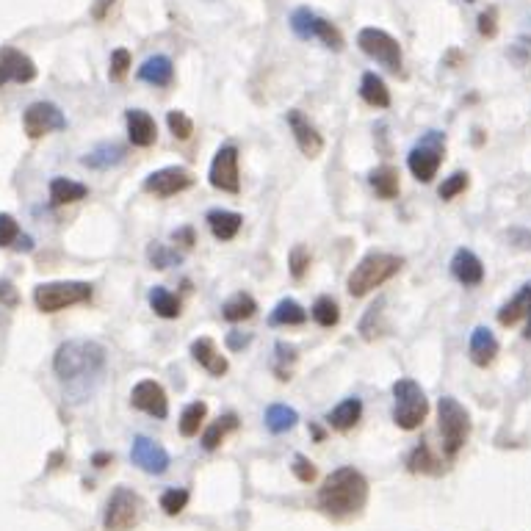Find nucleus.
Here are the masks:
<instances>
[{
    "label": "nucleus",
    "instance_id": "nucleus-13",
    "mask_svg": "<svg viewBox=\"0 0 531 531\" xmlns=\"http://www.w3.org/2000/svg\"><path fill=\"white\" fill-rule=\"evenodd\" d=\"M191 186H194V175L183 166H164V169L144 177L142 183V189L155 194V197H175V194L191 189Z\"/></svg>",
    "mask_w": 531,
    "mask_h": 531
},
{
    "label": "nucleus",
    "instance_id": "nucleus-1",
    "mask_svg": "<svg viewBox=\"0 0 531 531\" xmlns=\"http://www.w3.org/2000/svg\"><path fill=\"white\" fill-rule=\"evenodd\" d=\"M53 371L67 390L72 402L89 399L106 371V349L95 341H67L61 343Z\"/></svg>",
    "mask_w": 531,
    "mask_h": 531
},
{
    "label": "nucleus",
    "instance_id": "nucleus-11",
    "mask_svg": "<svg viewBox=\"0 0 531 531\" xmlns=\"http://www.w3.org/2000/svg\"><path fill=\"white\" fill-rule=\"evenodd\" d=\"M208 180H211L213 189L227 191V194H238V191H241V175H238V147L236 144H225V147H219V153L213 155Z\"/></svg>",
    "mask_w": 531,
    "mask_h": 531
},
{
    "label": "nucleus",
    "instance_id": "nucleus-40",
    "mask_svg": "<svg viewBox=\"0 0 531 531\" xmlns=\"http://www.w3.org/2000/svg\"><path fill=\"white\" fill-rule=\"evenodd\" d=\"M147 260L153 263V269H169V266H177L180 263V255L172 252V249H166L164 244H150L147 247Z\"/></svg>",
    "mask_w": 531,
    "mask_h": 531
},
{
    "label": "nucleus",
    "instance_id": "nucleus-38",
    "mask_svg": "<svg viewBox=\"0 0 531 531\" xmlns=\"http://www.w3.org/2000/svg\"><path fill=\"white\" fill-rule=\"evenodd\" d=\"M382 307H385V299H379L377 305L368 307V313L363 316V321H360V335H363L366 341H374L377 335H382V321H379L382 319V313H385Z\"/></svg>",
    "mask_w": 531,
    "mask_h": 531
},
{
    "label": "nucleus",
    "instance_id": "nucleus-49",
    "mask_svg": "<svg viewBox=\"0 0 531 531\" xmlns=\"http://www.w3.org/2000/svg\"><path fill=\"white\" fill-rule=\"evenodd\" d=\"M249 341H252V335H249V332L233 330V332H227L225 346L230 349V352H241L244 346H249Z\"/></svg>",
    "mask_w": 531,
    "mask_h": 531
},
{
    "label": "nucleus",
    "instance_id": "nucleus-56",
    "mask_svg": "<svg viewBox=\"0 0 531 531\" xmlns=\"http://www.w3.org/2000/svg\"><path fill=\"white\" fill-rule=\"evenodd\" d=\"M523 335H526V341H531V310H529V324H526V332H523Z\"/></svg>",
    "mask_w": 531,
    "mask_h": 531
},
{
    "label": "nucleus",
    "instance_id": "nucleus-5",
    "mask_svg": "<svg viewBox=\"0 0 531 531\" xmlns=\"http://www.w3.org/2000/svg\"><path fill=\"white\" fill-rule=\"evenodd\" d=\"M437 418H440L443 451H446V457H454L471 435V415L454 396H443L437 402Z\"/></svg>",
    "mask_w": 531,
    "mask_h": 531
},
{
    "label": "nucleus",
    "instance_id": "nucleus-33",
    "mask_svg": "<svg viewBox=\"0 0 531 531\" xmlns=\"http://www.w3.org/2000/svg\"><path fill=\"white\" fill-rule=\"evenodd\" d=\"M255 313H258V302L249 294L230 296L225 305H222V316H225L227 321H247L252 319Z\"/></svg>",
    "mask_w": 531,
    "mask_h": 531
},
{
    "label": "nucleus",
    "instance_id": "nucleus-8",
    "mask_svg": "<svg viewBox=\"0 0 531 531\" xmlns=\"http://www.w3.org/2000/svg\"><path fill=\"white\" fill-rule=\"evenodd\" d=\"M144 501L128 487H117L106 504V531H128L142 520Z\"/></svg>",
    "mask_w": 531,
    "mask_h": 531
},
{
    "label": "nucleus",
    "instance_id": "nucleus-14",
    "mask_svg": "<svg viewBox=\"0 0 531 531\" xmlns=\"http://www.w3.org/2000/svg\"><path fill=\"white\" fill-rule=\"evenodd\" d=\"M130 404L142 413L153 415V418H166L169 415V399L166 390L155 382V379H142L133 393H130Z\"/></svg>",
    "mask_w": 531,
    "mask_h": 531
},
{
    "label": "nucleus",
    "instance_id": "nucleus-36",
    "mask_svg": "<svg viewBox=\"0 0 531 531\" xmlns=\"http://www.w3.org/2000/svg\"><path fill=\"white\" fill-rule=\"evenodd\" d=\"M205 415H208V404L205 402H194L189 404L183 415H180V435L183 437H194L200 432L202 421H205Z\"/></svg>",
    "mask_w": 531,
    "mask_h": 531
},
{
    "label": "nucleus",
    "instance_id": "nucleus-45",
    "mask_svg": "<svg viewBox=\"0 0 531 531\" xmlns=\"http://www.w3.org/2000/svg\"><path fill=\"white\" fill-rule=\"evenodd\" d=\"M288 266H291V274H294L296 280H302L307 266H310V252H307L302 244H296V247L291 249V255H288Z\"/></svg>",
    "mask_w": 531,
    "mask_h": 531
},
{
    "label": "nucleus",
    "instance_id": "nucleus-7",
    "mask_svg": "<svg viewBox=\"0 0 531 531\" xmlns=\"http://www.w3.org/2000/svg\"><path fill=\"white\" fill-rule=\"evenodd\" d=\"M443 153H446V136L440 130H429L421 142L415 144L410 155H407V166L421 183H432L437 169L443 164Z\"/></svg>",
    "mask_w": 531,
    "mask_h": 531
},
{
    "label": "nucleus",
    "instance_id": "nucleus-51",
    "mask_svg": "<svg viewBox=\"0 0 531 531\" xmlns=\"http://www.w3.org/2000/svg\"><path fill=\"white\" fill-rule=\"evenodd\" d=\"M172 241L183 244V247H194V230L191 227H180V230L172 233Z\"/></svg>",
    "mask_w": 531,
    "mask_h": 531
},
{
    "label": "nucleus",
    "instance_id": "nucleus-28",
    "mask_svg": "<svg viewBox=\"0 0 531 531\" xmlns=\"http://www.w3.org/2000/svg\"><path fill=\"white\" fill-rule=\"evenodd\" d=\"M307 321V310L296 299H283V302H277V307L272 310V316H269V324L272 327H299V324H305Z\"/></svg>",
    "mask_w": 531,
    "mask_h": 531
},
{
    "label": "nucleus",
    "instance_id": "nucleus-48",
    "mask_svg": "<svg viewBox=\"0 0 531 531\" xmlns=\"http://www.w3.org/2000/svg\"><path fill=\"white\" fill-rule=\"evenodd\" d=\"M498 12H496V6H490L487 12L479 14V34L482 36H496L498 31Z\"/></svg>",
    "mask_w": 531,
    "mask_h": 531
},
{
    "label": "nucleus",
    "instance_id": "nucleus-17",
    "mask_svg": "<svg viewBox=\"0 0 531 531\" xmlns=\"http://www.w3.org/2000/svg\"><path fill=\"white\" fill-rule=\"evenodd\" d=\"M288 125L294 130V139L296 147L307 155V158H316L324 150V139H321V133L313 125H310V119L302 114V111H288Z\"/></svg>",
    "mask_w": 531,
    "mask_h": 531
},
{
    "label": "nucleus",
    "instance_id": "nucleus-6",
    "mask_svg": "<svg viewBox=\"0 0 531 531\" xmlns=\"http://www.w3.org/2000/svg\"><path fill=\"white\" fill-rule=\"evenodd\" d=\"M92 299V285L64 280V283H42L36 285L34 302L42 313H59L72 305H83Z\"/></svg>",
    "mask_w": 531,
    "mask_h": 531
},
{
    "label": "nucleus",
    "instance_id": "nucleus-41",
    "mask_svg": "<svg viewBox=\"0 0 531 531\" xmlns=\"http://www.w3.org/2000/svg\"><path fill=\"white\" fill-rule=\"evenodd\" d=\"M186 504H189V490H183V487H169L164 496H161V509H164L166 515L183 512Z\"/></svg>",
    "mask_w": 531,
    "mask_h": 531
},
{
    "label": "nucleus",
    "instance_id": "nucleus-4",
    "mask_svg": "<svg viewBox=\"0 0 531 531\" xmlns=\"http://www.w3.org/2000/svg\"><path fill=\"white\" fill-rule=\"evenodd\" d=\"M426 413H429V402H426L424 388L410 377L396 379L393 382V424L413 432L424 424Z\"/></svg>",
    "mask_w": 531,
    "mask_h": 531
},
{
    "label": "nucleus",
    "instance_id": "nucleus-32",
    "mask_svg": "<svg viewBox=\"0 0 531 531\" xmlns=\"http://www.w3.org/2000/svg\"><path fill=\"white\" fill-rule=\"evenodd\" d=\"M147 299H150V307L155 310V316H161V319H177L180 316V299L169 288H164V285L150 288Z\"/></svg>",
    "mask_w": 531,
    "mask_h": 531
},
{
    "label": "nucleus",
    "instance_id": "nucleus-24",
    "mask_svg": "<svg viewBox=\"0 0 531 531\" xmlns=\"http://www.w3.org/2000/svg\"><path fill=\"white\" fill-rule=\"evenodd\" d=\"M360 415H363V402L357 396H349V399H343L338 407H332L327 413V424L332 429H338V432H349L360 421Z\"/></svg>",
    "mask_w": 531,
    "mask_h": 531
},
{
    "label": "nucleus",
    "instance_id": "nucleus-53",
    "mask_svg": "<svg viewBox=\"0 0 531 531\" xmlns=\"http://www.w3.org/2000/svg\"><path fill=\"white\" fill-rule=\"evenodd\" d=\"M14 247L20 249V252H23V249H25V252H31V249H34V241H31L28 236H20V238H17V244H14Z\"/></svg>",
    "mask_w": 531,
    "mask_h": 531
},
{
    "label": "nucleus",
    "instance_id": "nucleus-47",
    "mask_svg": "<svg viewBox=\"0 0 531 531\" xmlns=\"http://www.w3.org/2000/svg\"><path fill=\"white\" fill-rule=\"evenodd\" d=\"M291 471H294V476L299 479V482H305V484L316 479V465L307 460L305 454H296L294 465H291Z\"/></svg>",
    "mask_w": 531,
    "mask_h": 531
},
{
    "label": "nucleus",
    "instance_id": "nucleus-44",
    "mask_svg": "<svg viewBox=\"0 0 531 531\" xmlns=\"http://www.w3.org/2000/svg\"><path fill=\"white\" fill-rule=\"evenodd\" d=\"M20 238V225L14 222V216L0 213V247H14Z\"/></svg>",
    "mask_w": 531,
    "mask_h": 531
},
{
    "label": "nucleus",
    "instance_id": "nucleus-31",
    "mask_svg": "<svg viewBox=\"0 0 531 531\" xmlns=\"http://www.w3.org/2000/svg\"><path fill=\"white\" fill-rule=\"evenodd\" d=\"M360 97L366 100L368 106L374 108H388L390 106V92L385 81L379 78L377 72H366L363 81H360Z\"/></svg>",
    "mask_w": 531,
    "mask_h": 531
},
{
    "label": "nucleus",
    "instance_id": "nucleus-42",
    "mask_svg": "<svg viewBox=\"0 0 531 531\" xmlns=\"http://www.w3.org/2000/svg\"><path fill=\"white\" fill-rule=\"evenodd\" d=\"M465 189H468V172H454V175L443 180V186L437 189V194H440V200H454Z\"/></svg>",
    "mask_w": 531,
    "mask_h": 531
},
{
    "label": "nucleus",
    "instance_id": "nucleus-2",
    "mask_svg": "<svg viewBox=\"0 0 531 531\" xmlns=\"http://www.w3.org/2000/svg\"><path fill=\"white\" fill-rule=\"evenodd\" d=\"M368 501L366 476L354 468L332 471L319 490V507L332 518H352Z\"/></svg>",
    "mask_w": 531,
    "mask_h": 531
},
{
    "label": "nucleus",
    "instance_id": "nucleus-39",
    "mask_svg": "<svg viewBox=\"0 0 531 531\" xmlns=\"http://www.w3.org/2000/svg\"><path fill=\"white\" fill-rule=\"evenodd\" d=\"M166 125L172 130V136L180 139V142L191 139V133H194V122H191L189 114H183V111H169V114H166Z\"/></svg>",
    "mask_w": 531,
    "mask_h": 531
},
{
    "label": "nucleus",
    "instance_id": "nucleus-26",
    "mask_svg": "<svg viewBox=\"0 0 531 531\" xmlns=\"http://www.w3.org/2000/svg\"><path fill=\"white\" fill-rule=\"evenodd\" d=\"M89 189L83 183H75L70 177H53L50 180V202L53 205H72V202L86 200Z\"/></svg>",
    "mask_w": 531,
    "mask_h": 531
},
{
    "label": "nucleus",
    "instance_id": "nucleus-52",
    "mask_svg": "<svg viewBox=\"0 0 531 531\" xmlns=\"http://www.w3.org/2000/svg\"><path fill=\"white\" fill-rule=\"evenodd\" d=\"M111 3H114V0H100V3H97L95 12H92L97 17V20H103V17H106V9L111 6Z\"/></svg>",
    "mask_w": 531,
    "mask_h": 531
},
{
    "label": "nucleus",
    "instance_id": "nucleus-15",
    "mask_svg": "<svg viewBox=\"0 0 531 531\" xmlns=\"http://www.w3.org/2000/svg\"><path fill=\"white\" fill-rule=\"evenodd\" d=\"M130 460L136 462L144 473H153V476H161V473H166V468H169V454H166L164 446L144 435L133 440Z\"/></svg>",
    "mask_w": 531,
    "mask_h": 531
},
{
    "label": "nucleus",
    "instance_id": "nucleus-46",
    "mask_svg": "<svg viewBox=\"0 0 531 531\" xmlns=\"http://www.w3.org/2000/svg\"><path fill=\"white\" fill-rule=\"evenodd\" d=\"M130 70V53L125 48H119L111 53V81H122Z\"/></svg>",
    "mask_w": 531,
    "mask_h": 531
},
{
    "label": "nucleus",
    "instance_id": "nucleus-20",
    "mask_svg": "<svg viewBox=\"0 0 531 531\" xmlns=\"http://www.w3.org/2000/svg\"><path fill=\"white\" fill-rule=\"evenodd\" d=\"M191 357H194V360H197V363H200L208 374H213V377H225L227 368H230L211 338H197V341L191 343Z\"/></svg>",
    "mask_w": 531,
    "mask_h": 531
},
{
    "label": "nucleus",
    "instance_id": "nucleus-30",
    "mask_svg": "<svg viewBox=\"0 0 531 531\" xmlns=\"http://www.w3.org/2000/svg\"><path fill=\"white\" fill-rule=\"evenodd\" d=\"M299 421V413L288 404H269L266 407V429L272 435H283V432H291Z\"/></svg>",
    "mask_w": 531,
    "mask_h": 531
},
{
    "label": "nucleus",
    "instance_id": "nucleus-12",
    "mask_svg": "<svg viewBox=\"0 0 531 531\" xmlns=\"http://www.w3.org/2000/svg\"><path fill=\"white\" fill-rule=\"evenodd\" d=\"M23 128L28 133V139H42V136H48L53 130L67 128V117L61 114L59 106L42 100V103H31V106L25 108Z\"/></svg>",
    "mask_w": 531,
    "mask_h": 531
},
{
    "label": "nucleus",
    "instance_id": "nucleus-35",
    "mask_svg": "<svg viewBox=\"0 0 531 531\" xmlns=\"http://www.w3.org/2000/svg\"><path fill=\"white\" fill-rule=\"evenodd\" d=\"M310 316L319 327H335L341 321V310H338V302L332 296H319L313 310H310Z\"/></svg>",
    "mask_w": 531,
    "mask_h": 531
},
{
    "label": "nucleus",
    "instance_id": "nucleus-50",
    "mask_svg": "<svg viewBox=\"0 0 531 531\" xmlns=\"http://www.w3.org/2000/svg\"><path fill=\"white\" fill-rule=\"evenodd\" d=\"M20 302V296H17V288H14L9 280H0V305L6 307H17Z\"/></svg>",
    "mask_w": 531,
    "mask_h": 531
},
{
    "label": "nucleus",
    "instance_id": "nucleus-29",
    "mask_svg": "<svg viewBox=\"0 0 531 531\" xmlns=\"http://www.w3.org/2000/svg\"><path fill=\"white\" fill-rule=\"evenodd\" d=\"M529 310H531V283H526L518 294L509 299L507 305L498 310V321H501L504 327H509V324H515L518 319H523V316H529Z\"/></svg>",
    "mask_w": 531,
    "mask_h": 531
},
{
    "label": "nucleus",
    "instance_id": "nucleus-57",
    "mask_svg": "<svg viewBox=\"0 0 531 531\" xmlns=\"http://www.w3.org/2000/svg\"><path fill=\"white\" fill-rule=\"evenodd\" d=\"M465 3H473V0H465Z\"/></svg>",
    "mask_w": 531,
    "mask_h": 531
},
{
    "label": "nucleus",
    "instance_id": "nucleus-54",
    "mask_svg": "<svg viewBox=\"0 0 531 531\" xmlns=\"http://www.w3.org/2000/svg\"><path fill=\"white\" fill-rule=\"evenodd\" d=\"M111 460H114V457H111V454H95V460H92V462H95L97 468H106V465H108V462H111Z\"/></svg>",
    "mask_w": 531,
    "mask_h": 531
},
{
    "label": "nucleus",
    "instance_id": "nucleus-27",
    "mask_svg": "<svg viewBox=\"0 0 531 531\" xmlns=\"http://www.w3.org/2000/svg\"><path fill=\"white\" fill-rule=\"evenodd\" d=\"M368 183H371V189L377 191L382 200L399 197V169H393V166H377V169L368 175Z\"/></svg>",
    "mask_w": 531,
    "mask_h": 531
},
{
    "label": "nucleus",
    "instance_id": "nucleus-19",
    "mask_svg": "<svg viewBox=\"0 0 531 531\" xmlns=\"http://www.w3.org/2000/svg\"><path fill=\"white\" fill-rule=\"evenodd\" d=\"M451 274L462 285H479L484 280L482 260L476 258L471 249H457L451 258Z\"/></svg>",
    "mask_w": 531,
    "mask_h": 531
},
{
    "label": "nucleus",
    "instance_id": "nucleus-3",
    "mask_svg": "<svg viewBox=\"0 0 531 531\" xmlns=\"http://www.w3.org/2000/svg\"><path fill=\"white\" fill-rule=\"evenodd\" d=\"M404 260L390 252H368L366 258L354 266V272L346 280V291L352 296H366L382 283H388L390 277H396L402 269Z\"/></svg>",
    "mask_w": 531,
    "mask_h": 531
},
{
    "label": "nucleus",
    "instance_id": "nucleus-37",
    "mask_svg": "<svg viewBox=\"0 0 531 531\" xmlns=\"http://www.w3.org/2000/svg\"><path fill=\"white\" fill-rule=\"evenodd\" d=\"M274 352H277L274 354V374H277L280 382H288L291 379V368L296 363V346L280 341L274 346Z\"/></svg>",
    "mask_w": 531,
    "mask_h": 531
},
{
    "label": "nucleus",
    "instance_id": "nucleus-18",
    "mask_svg": "<svg viewBox=\"0 0 531 531\" xmlns=\"http://www.w3.org/2000/svg\"><path fill=\"white\" fill-rule=\"evenodd\" d=\"M125 122H128V139L133 147H150V144H155L158 128H155V119L147 111L130 108V111H125Z\"/></svg>",
    "mask_w": 531,
    "mask_h": 531
},
{
    "label": "nucleus",
    "instance_id": "nucleus-16",
    "mask_svg": "<svg viewBox=\"0 0 531 531\" xmlns=\"http://www.w3.org/2000/svg\"><path fill=\"white\" fill-rule=\"evenodd\" d=\"M36 78V64L17 48L0 50V89L6 83H31Z\"/></svg>",
    "mask_w": 531,
    "mask_h": 531
},
{
    "label": "nucleus",
    "instance_id": "nucleus-22",
    "mask_svg": "<svg viewBox=\"0 0 531 531\" xmlns=\"http://www.w3.org/2000/svg\"><path fill=\"white\" fill-rule=\"evenodd\" d=\"M205 222L211 227V233L216 241H233L238 236V230L244 225V216L236 211H225V208H216L205 216Z\"/></svg>",
    "mask_w": 531,
    "mask_h": 531
},
{
    "label": "nucleus",
    "instance_id": "nucleus-21",
    "mask_svg": "<svg viewBox=\"0 0 531 531\" xmlns=\"http://www.w3.org/2000/svg\"><path fill=\"white\" fill-rule=\"evenodd\" d=\"M468 352H471V360L476 363V366L487 368L493 360H496V354H498L496 335L487 330V327H476V330L471 332Z\"/></svg>",
    "mask_w": 531,
    "mask_h": 531
},
{
    "label": "nucleus",
    "instance_id": "nucleus-34",
    "mask_svg": "<svg viewBox=\"0 0 531 531\" xmlns=\"http://www.w3.org/2000/svg\"><path fill=\"white\" fill-rule=\"evenodd\" d=\"M236 426H238L236 413H227V415H222V418H216V421L205 429V435H202V449L205 451L219 449V443L225 440L227 432H230V429H236Z\"/></svg>",
    "mask_w": 531,
    "mask_h": 531
},
{
    "label": "nucleus",
    "instance_id": "nucleus-9",
    "mask_svg": "<svg viewBox=\"0 0 531 531\" xmlns=\"http://www.w3.org/2000/svg\"><path fill=\"white\" fill-rule=\"evenodd\" d=\"M357 45L366 53L368 59L379 61L382 67L399 72L402 70V48L399 42L388 34V31H379V28H363L357 36Z\"/></svg>",
    "mask_w": 531,
    "mask_h": 531
},
{
    "label": "nucleus",
    "instance_id": "nucleus-25",
    "mask_svg": "<svg viewBox=\"0 0 531 531\" xmlns=\"http://www.w3.org/2000/svg\"><path fill=\"white\" fill-rule=\"evenodd\" d=\"M125 161V147L117 142H106V144H97L92 153H86L81 158L83 166H89V169H111V166H117Z\"/></svg>",
    "mask_w": 531,
    "mask_h": 531
},
{
    "label": "nucleus",
    "instance_id": "nucleus-23",
    "mask_svg": "<svg viewBox=\"0 0 531 531\" xmlns=\"http://www.w3.org/2000/svg\"><path fill=\"white\" fill-rule=\"evenodd\" d=\"M136 78L142 83H150V86H169L172 78H175L172 59H169V56H150V59L139 67Z\"/></svg>",
    "mask_w": 531,
    "mask_h": 531
},
{
    "label": "nucleus",
    "instance_id": "nucleus-43",
    "mask_svg": "<svg viewBox=\"0 0 531 531\" xmlns=\"http://www.w3.org/2000/svg\"><path fill=\"white\" fill-rule=\"evenodd\" d=\"M432 465H437V462L432 460V454H429V446H424V443H421V446H418V449H415L413 454H410V460H407V468H410L413 473H421V471L432 473V471H435Z\"/></svg>",
    "mask_w": 531,
    "mask_h": 531
},
{
    "label": "nucleus",
    "instance_id": "nucleus-55",
    "mask_svg": "<svg viewBox=\"0 0 531 531\" xmlns=\"http://www.w3.org/2000/svg\"><path fill=\"white\" fill-rule=\"evenodd\" d=\"M310 432H313V437H316V440H324V429H321V426L310 424Z\"/></svg>",
    "mask_w": 531,
    "mask_h": 531
},
{
    "label": "nucleus",
    "instance_id": "nucleus-10",
    "mask_svg": "<svg viewBox=\"0 0 531 531\" xmlns=\"http://www.w3.org/2000/svg\"><path fill=\"white\" fill-rule=\"evenodd\" d=\"M291 28H294V34L299 39H321L330 50H343L341 31L332 23H327L324 17L310 12V9H296L291 14Z\"/></svg>",
    "mask_w": 531,
    "mask_h": 531
}]
</instances>
